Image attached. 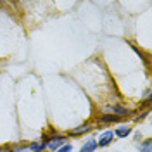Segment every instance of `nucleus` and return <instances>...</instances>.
I'll return each instance as SVG.
<instances>
[{
    "mask_svg": "<svg viewBox=\"0 0 152 152\" xmlns=\"http://www.w3.org/2000/svg\"><path fill=\"white\" fill-rule=\"evenodd\" d=\"M64 140H66V137H61V135H56V137H52V140H48L47 142V149L50 151H56V149H61L62 145H64Z\"/></svg>",
    "mask_w": 152,
    "mask_h": 152,
    "instance_id": "1",
    "label": "nucleus"
},
{
    "mask_svg": "<svg viewBox=\"0 0 152 152\" xmlns=\"http://www.w3.org/2000/svg\"><path fill=\"white\" fill-rule=\"evenodd\" d=\"M95 149H97V142H95V140H88V142L81 147V151L80 152H94Z\"/></svg>",
    "mask_w": 152,
    "mask_h": 152,
    "instance_id": "6",
    "label": "nucleus"
},
{
    "mask_svg": "<svg viewBox=\"0 0 152 152\" xmlns=\"http://www.w3.org/2000/svg\"><path fill=\"white\" fill-rule=\"evenodd\" d=\"M0 152H4V149H0Z\"/></svg>",
    "mask_w": 152,
    "mask_h": 152,
    "instance_id": "10",
    "label": "nucleus"
},
{
    "mask_svg": "<svg viewBox=\"0 0 152 152\" xmlns=\"http://www.w3.org/2000/svg\"><path fill=\"white\" fill-rule=\"evenodd\" d=\"M130 133H132V128H130V126H119V128H116V132H114V137L126 138Z\"/></svg>",
    "mask_w": 152,
    "mask_h": 152,
    "instance_id": "4",
    "label": "nucleus"
},
{
    "mask_svg": "<svg viewBox=\"0 0 152 152\" xmlns=\"http://www.w3.org/2000/svg\"><path fill=\"white\" fill-rule=\"evenodd\" d=\"M114 140V132L113 130H109V132H105L100 138H99V147H107L109 143H113Z\"/></svg>",
    "mask_w": 152,
    "mask_h": 152,
    "instance_id": "2",
    "label": "nucleus"
},
{
    "mask_svg": "<svg viewBox=\"0 0 152 152\" xmlns=\"http://www.w3.org/2000/svg\"><path fill=\"white\" fill-rule=\"evenodd\" d=\"M45 149V143L43 142H40V143H29L28 145V151L29 152H42Z\"/></svg>",
    "mask_w": 152,
    "mask_h": 152,
    "instance_id": "7",
    "label": "nucleus"
},
{
    "mask_svg": "<svg viewBox=\"0 0 152 152\" xmlns=\"http://www.w3.org/2000/svg\"><path fill=\"white\" fill-rule=\"evenodd\" d=\"M121 118H118V116H114V114H105V116H100L99 118V121L100 123H116V121H119Z\"/></svg>",
    "mask_w": 152,
    "mask_h": 152,
    "instance_id": "5",
    "label": "nucleus"
},
{
    "mask_svg": "<svg viewBox=\"0 0 152 152\" xmlns=\"http://www.w3.org/2000/svg\"><path fill=\"white\" fill-rule=\"evenodd\" d=\"M71 151H73L71 145H62L61 149H57V152H71Z\"/></svg>",
    "mask_w": 152,
    "mask_h": 152,
    "instance_id": "9",
    "label": "nucleus"
},
{
    "mask_svg": "<svg viewBox=\"0 0 152 152\" xmlns=\"http://www.w3.org/2000/svg\"><path fill=\"white\" fill-rule=\"evenodd\" d=\"M90 130H92L90 124H81V126H78V128H75V130H71L69 135H71V137H78V135H83V133L90 132Z\"/></svg>",
    "mask_w": 152,
    "mask_h": 152,
    "instance_id": "3",
    "label": "nucleus"
},
{
    "mask_svg": "<svg viewBox=\"0 0 152 152\" xmlns=\"http://www.w3.org/2000/svg\"><path fill=\"white\" fill-rule=\"evenodd\" d=\"M138 151L140 152H151V138H147L145 142H142L138 145Z\"/></svg>",
    "mask_w": 152,
    "mask_h": 152,
    "instance_id": "8",
    "label": "nucleus"
}]
</instances>
